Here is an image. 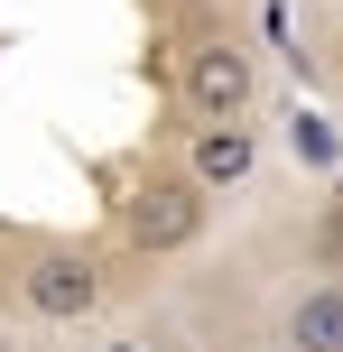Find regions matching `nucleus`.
<instances>
[{
	"instance_id": "423d86ee",
	"label": "nucleus",
	"mask_w": 343,
	"mask_h": 352,
	"mask_svg": "<svg viewBox=\"0 0 343 352\" xmlns=\"http://www.w3.org/2000/svg\"><path fill=\"white\" fill-rule=\"evenodd\" d=\"M288 130H297V148H307V158H334V130H325V121H307V111H297Z\"/></svg>"
},
{
	"instance_id": "f03ea898",
	"label": "nucleus",
	"mask_w": 343,
	"mask_h": 352,
	"mask_svg": "<svg viewBox=\"0 0 343 352\" xmlns=\"http://www.w3.org/2000/svg\"><path fill=\"white\" fill-rule=\"evenodd\" d=\"M19 306L47 316V324H84V316H102V269L84 250H37L19 269Z\"/></svg>"
},
{
	"instance_id": "0eeeda50",
	"label": "nucleus",
	"mask_w": 343,
	"mask_h": 352,
	"mask_svg": "<svg viewBox=\"0 0 343 352\" xmlns=\"http://www.w3.org/2000/svg\"><path fill=\"white\" fill-rule=\"evenodd\" d=\"M111 352H148V343H111Z\"/></svg>"
},
{
	"instance_id": "6e6552de",
	"label": "nucleus",
	"mask_w": 343,
	"mask_h": 352,
	"mask_svg": "<svg viewBox=\"0 0 343 352\" xmlns=\"http://www.w3.org/2000/svg\"><path fill=\"white\" fill-rule=\"evenodd\" d=\"M269 352H288V343H269Z\"/></svg>"
},
{
	"instance_id": "7ed1b4c3",
	"label": "nucleus",
	"mask_w": 343,
	"mask_h": 352,
	"mask_svg": "<svg viewBox=\"0 0 343 352\" xmlns=\"http://www.w3.org/2000/svg\"><path fill=\"white\" fill-rule=\"evenodd\" d=\"M186 102H195L204 121H251V102H260V65L232 47V37H204V47L186 56Z\"/></svg>"
},
{
	"instance_id": "f257e3e1",
	"label": "nucleus",
	"mask_w": 343,
	"mask_h": 352,
	"mask_svg": "<svg viewBox=\"0 0 343 352\" xmlns=\"http://www.w3.org/2000/svg\"><path fill=\"white\" fill-rule=\"evenodd\" d=\"M204 232V186L195 176H140V195H130V250H148V260H167V250H195Z\"/></svg>"
},
{
	"instance_id": "20e7f679",
	"label": "nucleus",
	"mask_w": 343,
	"mask_h": 352,
	"mask_svg": "<svg viewBox=\"0 0 343 352\" xmlns=\"http://www.w3.org/2000/svg\"><path fill=\"white\" fill-rule=\"evenodd\" d=\"M251 167H260V130H251V121H204L195 140H186V176H195L204 195L251 186Z\"/></svg>"
},
{
	"instance_id": "39448f33",
	"label": "nucleus",
	"mask_w": 343,
	"mask_h": 352,
	"mask_svg": "<svg viewBox=\"0 0 343 352\" xmlns=\"http://www.w3.org/2000/svg\"><path fill=\"white\" fill-rule=\"evenodd\" d=\"M288 352H343V278H316L288 297Z\"/></svg>"
}]
</instances>
